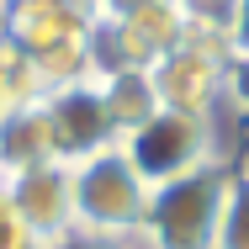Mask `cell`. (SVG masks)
Listing matches in <instances>:
<instances>
[{"mask_svg": "<svg viewBox=\"0 0 249 249\" xmlns=\"http://www.w3.org/2000/svg\"><path fill=\"white\" fill-rule=\"evenodd\" d=\"M74 180V239L90 249H133L149 212V180L133 170L122 143L69 164Z\"/></svg>", "mask_w": 249, "mask_h": 249, "instance_id": "1", "label": "cell"}, {"mask_svg": "<svg viewBox=\"0 0 249 249\" xmlns=\"http://www.w3.org/2000/svg\"><path fill=\"white\" fill-rule=\"evenodd\" d=\"M228 186H233V159L191 170L170 186H154L138 249H212L228 207Z\"/></svg>", "mask_w": 249, "mask_h": 249, "instance_id": "2", "label": "cell"}, {"mask_svg": "<svg viewBox=\"0 0 249 249\" xmlns=\"http://www.w3.org/2000/svg\"><path fill=\"white\" fill-rule=\"evenodd\" d=\"M228 117H191V111H154L138 133L122 138V154L133 159V170L154 186H170L191 170H207V164H223L233 159V143H228Z\"/></svg>", "mask_w": 249, "mask_h": 249, "instance_id": "3", "label": "cell"}, {"mask_svg": "<svg viewBox=\"0 0 249 249\" xmlns=\"http://www.w3.org/2000/svg\"><path fill=\"white\" fill-rule=\"evenodd\" d=\"M223 69L228 48L212 32H186L175 48L154 64V90L170 111H191V117H223Z\"/></svg>", "mask_w": 249, "mask_h": 249, "instance_id": "4", "label": "cell"}, {"mask_svg": "<svg viewBox=\"0 0 249 249\" xmlns=\"http://www.w3.org/2000/svg\"><path fill=\"white\" fill-rule=\"evenodd\" d=\"M5 196L16 201L32 249H74V180H69V164L53 159L37 170H21V175H5Z\"/></svg>", "mask_w": 249, "mask_h": 249, "instance_id": "5", "label": "cell"}, {"mask_svg": "<svg viewBox=\"0 0 249 249\" xmlns=\"http://www.w3.org/2000/svg\"><path fill=\"white\" fill-rule=\"evenodd\" d=\"M43 117H48V133H53V154H58L64 164H80V159H90V154L117 143V127H111V117H106L101 85L90 74L43 90Z\"/></svg>", "mask_w": 249, "mask_h": 249, "instance_id": "6", "label": "cell"}, {"mask_svg": "<svg viewBox=\"0 0 249 249\" xmlns=\"http://www.w3.org/2000/svg\"><path fill=\"white\" fill-rule=\"evenodd\" d=\"M53 133L48 117H43V101H27L16 106L5 122H0V175H21V170H37L53 164Z\"/></svg>", "mask_w": 249, "mask_h": 249, "instance_id": "7", "label": "cell"}, {"mask_svg": "<svg viewBox=\"0 0 249 249\" xmlns=\"http://www.w3.org/2000/svg\"><path fill=\"white\" fill-rule=\"evenodd\" d=\"M96 85H101V101H106V117H111V127H117V143H122L127 133H138L154 111H164L149 69H122V74H106Z\"/></svg>", "mask_w": 249, "mask_h": 249, "instance_id": "8", "label": "cell"}, {"mask_svg": "<svg viewBox=\"0 0 249 249\" xmlns=\"http://www.w3.org/2000/svg\"><path fill=\"white\" fill-rule=\"evenodd\" d=\"M27 101H43V80H37L32 58L21 48L0 43V122H5L16 106H27Z\"/></svg>", "mask_w": 249, "mask_h": 249, "instance_id": "9", "label": "cell"}, {"mask_svg": "<svg viewBox=\"0 0 249 249\" xmlns=\"http://www.w3.org/2000/svg\"><path fill=\"white\" fill-rule=\"evenodd\" d=\"M212 249H249V175L239 164H233V186H228V207H223Z\"/></svg>", "mask_w": 249, "mask_h": 249, "instance_id": "10", "label": "cell"}, {"mask_svg": "<svg viewBox=\"0 0 249 249\" xmlns=\"http://www.w3.org/2000/svg\"><path fill=\"white\" fill-rule=\"evenodd\" d=\"M223 117L239 122V133L249 138V58H228V69H223Z\"/></svg>", "mask_w": 249, "mask_h": 249, "instance_id": "11", "label": "cell"}, {"mask_svg": "<svg viewBox=\"0 0 249 249\" xmlns=\"http://www.w3.org/2000/svg\"><path fill=\"white\" fill-rule=\"evenodd\" d=\"M0 249H32V233H27L16 201L5 196V186H0Z\"/></svg>", "mask_w": 249, "mask_h": 249, "instance_id": "12", "label": "cell"}, {"mask_svg": "<svg viewBox=\"0 0 249 249\" xmlns=\"http://www.w3.org/2000/svg\"><path fill=\"white\" fill-rule=\"evenodd\" d=\"M223 48H228V58H249V0H233L228 27H223Z\"/></svg>", "mask_w": 249, "mask_h": 249, "instance_id": "13", "label": "cell"}, {"mask_svg": "<svg viewBox=\"0 0 249 249\" xmlns=\"http://www.w3.org/2000/svg\"><path fill=\"white\" fill-rule=\"evenodd\" d=\"M5 32H11V0H0V43H5Z\"/></svg>", "mask_w": 249, "mask_h": 249, "instance_id": "14", "label": "cell"}, {"mask_svg": "<svg viewBox=\"0 0 249 249\" xmlns=\"http://www.w3.org/2000/svg\"><path fill=\"white\" fill-rule=\"evenodd\" d=\"M233 164H239V170H244V175H249V138H244V143H239V154H233Z\"/></svg>", "mask_w": 249, "mask_h": 249, "instance_id": "15", "label": "cell"}, {"mask_svg": "<svg viewBox=\"0 0 249 249\" xmlns=\"http://www.w3.org/2000/svg\"><path fill=\"white\" fill-rule=\"evenodd\" d=\"M11 5H21V0H11Z\"/></svg>", "mask_w": 249, "mask_h": 249, "instance_id": "16", "label": "cell"}, {"mask_svg": "<svg viewBox=\"0 0 249 249\" xmlns=\"http://www.w3.org/2000/svg\"><path fill=\"white\" fill-rule=\"evenodd\" d=\"M0 186H5V175H0Z\"/></svg>", "mask_w": 249, "mask_h": 249, "instance_id": "17", "label": "cell"}, {"mask_svg": "<svg viewBox=\"0 0 249 249\" xmlns=\"http://www.w3.org/2000/svg\"><path fill=\"white\" fill-rule=\"evenodd\" d=\"M133 249H138V244H133Z\"/></svg>", "mask_w": 249, "mask_h": 249, "instance_id": "18", "label": "cell"}]
</instances>
